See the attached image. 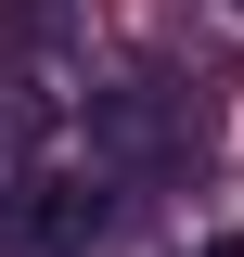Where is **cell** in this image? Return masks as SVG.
I'll list each match as a JSON object with an SVG mask.
<instances>
[{
    "mask_svg": "<svg viewBox=\"0 0 244 257\" xmlns=\"http://www.w3.org/2000/svg\"><path fill=\"white\" fill-rule=\"evenodd\" d=\"M90 128H103V155L167 167L180 142H206V103H193V90H167V77H129V90H103V103H90Z\"/></svg>",
    "mask_w": 244,
    "mask_h": 257,
    "instance_id": "obj_1",
    "label": "cell"
},
{
    "mask_svg": "<svg viewBox=\"0 0 244 257\" xmlns=\"http://www.w3.org/2000/svg\"><path fill=\"white\" fill-rule=\"evenodd\" d=\"M0 206H13V244L26 257H90L103 244V180H77V167H39V180H13Z\"/></svg>",
    "mask_w": 244,
    "mask_h": 257,
    "instance_id": "obj_2",
    "label": "cell"
},
{
    "mask_svg": "<svg viewBox=\"0 0 244 257\" xmlns=\"http://www.w3.org/2000/svg\"><path fill=\"white\" fill-rule=\"evenodd\" d=\"M0 39H13V52L39 64V103L90 90V77H77V13H64V0H0Z\"/></svg>",
    "mask_w": 244,
    "mask_h": 257,
    "instance_id": "obj_3",
    "label": "cell"
},
{
    "mask_svg": "<svg viewBox=\"0 0 244 257\" xmlns=\"http://www.w3.org/2000/svg\"><path fill=\"white\" fill-rule=\"evenodd\" d=\"M193 257H244V231H218V244H193Z\"/></svg>",
    "mask_w": 244,
    "mask_h": 257,
    "instance_id": "obj_4",
    "label": "cell"
},
{
    "mask_svg": "<svg viewBox=\"0 0 244 257\" xmlns=\"http://www.w3.org/2000/svg\"><path fill=\"white\" fill-rule=\"evenodd\" d=\"M231 13H244V0H231Z\"/></svg>",
    "mask_w": 244,
    "mask_h": 257,
    "instance_id": "obj_5",
    "label": "cell"
}]
</instances>
